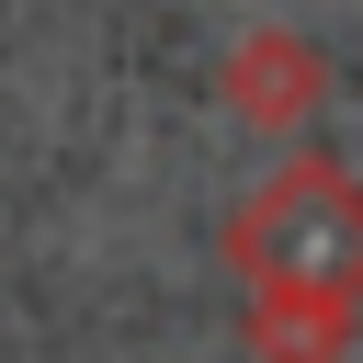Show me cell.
I'll use <instances>...</instances> for the list:
<instances>
[{
    "label": "cell",
    "mask_w": 363,
    "mask_h": 363,
    "mask_svg": "<svg viewBox=\"0 0 363 363\" xmlns=\"http://www.w3.org/2000/svg\"><path fill=\"white\" fill-rule=\"evenodd\" d=\"M216 102H227L238 125H261V136L306 125V113L329 102V57H318V34H295V23H250V34L216 57Z\"/></svg>",
    "instance_id": "7a4b0ae2"
},
{
    "label": "cell",
    "mask_w": 363,
    "mask_h": 363,
    "mask_svg": "<svg viewBox=\"0 0 363 363\" xmlns=\"http://www.w3.org/2000/svg\"><path fill=\"white\" fill-rule=\"evenodd\" d=\"M227 272L250 295H329L363 306V170H340L329 147L272 159L238 216H227Z\"/></svg>",
    "instance_id": "6da1fadb"
},
{
    "label": "cell",
    "mask_w": 363,
    "mask_h": 363,
    "mask_svg": "<svg viewBox=\"0 0 363 363\" xmlns=\"http://www.w3.org/2000/svg\"><path fill=\"white\" fill-rule=\"evenodd\" d=\"M352 329H363V306H329V295H250V318H238L250 363H340Z\"/></svg>",
    "instance_id": "3957f363"
}]
</instances>
